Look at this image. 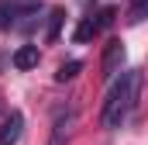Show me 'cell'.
<instances>
[{
  "label": "cell",
  "mask_w": 148,
  "mask_h": 145,
  "mask_svg": "<svg viewBox=\"0 0 148 145\" xmlns=\"http://www.w3.org/2000/svg\"><path fill=\"white\" fill-rule=\"evenodd\" d=\"M138 93H141V69H127L121 76V83L110 86V93H107V100H103V114H100L103 128H110V131L121 128V124L127 121L131 107H134Z\"/></svg>",
  "instance_id": "6da1fadb"
},
{
  "label": "cell",
  "mask_w": 148,
  "mask_h": 145,
  "mask_svg": "<svg viewBox=\"0 0 148 145\" xmlns=\"http://www.w3.org/2000/svg\"><path fill=\"white\" fill-rule=\"evenodd\" d=\"M124 45L114 38V41H107V48H103V62H100V72H103V79H114L117 72H121V66H124Z\"/></svg>",
  "instance_id": "7a4b0ae2"
},
{
  "label": "cell",
  "mask_w": 148,
  "mask_h": 145,
  "mask_svg": "<svg viewBox=\"0 0 148 145\" xmlns=\"http://www.w3.org/2000/svg\"><path fill=\"white\" fill-rule=\"evenodd\" d=\"M21 128H24V114H21V110H10L7 121L0 124V145H17Z\"/></svg>",
  "instance_id": "3957f363"
},
{
  "label": "cell",
  "mask_w": 148,
  "mask_h": 145,
  "mask_svg": "<svg viewBox=\"0 0 148 145\" xmlns=\"http://www.w3.org/2000/svg\"><path fill=\"white\" fill-rule=\"evenodd\" d=\"M69 124H73V110H59V114H55V124H52L48 145H66L69 142Z\"/></svg>",
  "instance_id": "277c9868"
},
{
  "label": "cell",
  "mask_w": 148,
  "mask_h": 145,
  "mask_svg": "<svg viewBox=\"0 0 148 145\" xmlns=\"http://www.w3.org/2000/svg\"><path fill=\"white\" fill-rule=\"evenodd\" d=\"M38 66V45H21L14 52V69H35Z\"/></svg>",
  "instance_id": "5b68a950"
},
{
  "label": "cell",
  "mask_w": 148,
  "mask_h": 145,
  "mask_svg": "<svg viewBox=\"0 0 148 145\" xmlns=\"http://www.w3.org/2000/svg\"><path fill=\"white\" fill-rule=\"evenodd\" d=\"M97 31H100V28L93 24V17H83V21L76 24V31H73V41H79V45H83V41H90Z\"/></svg>",
  "instance_id": "8992f818"
},
{
  "label": "cell",
  "mask_w": 148,
  "mask_h": 145,
  "mask_svg": "<svg viewBox=\"0 0 148 145\" xmlns=\"http://www.w3.org/2000/svg\"><path fill=\"white\" fill-rule=\"evenodd\" d=\"M62 21H66V10H62V7H55V10L48 14V31H45V38H48V41H55V38H59Z\"/></svg>",
  "instance_id": "52a82bcc"
},
{
  "label": "cell",
  "mask_w": 148,
  "mask_h": 145,
  "mask_svg": "<svg viewBox=\"0 0 148 145\" xmlns=\"http://www.w3.org/2000/svg\"><path fill=\"white\" fill-rule=\"evenodd\" d=\"M83 69V62H76V59H69V62H62V66H59V72H55V79H59V83H66V79H73L76 72Z\"/></svg>",
  "instance_id": "ba28073f"
},
{
  "label": "cell",
  "mask_w": 148,
  "mask_h": 145,
  "mask_svg": "<svg viewBox=\"0 0 148 145\" xmlns=\"http://www.w3.org/2000/svg\"><path fill=\"white\" fill-rule=\"evenodd\" d=\"M114 17H117V7H103L93 24H97V28H107V24H114Z\"/></svg>",
  "instance_id": "9c48e42d"
}]
</instances>
